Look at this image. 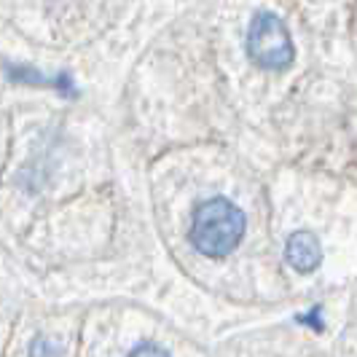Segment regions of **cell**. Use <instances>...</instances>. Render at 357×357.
I'll use <instances>...</instances> for the list:
<instances>
[{"label":"cell","mask_w":357,"mask_h":357,"mask_svg":"<svg viewBox=\"0 0 357 357\" xmlns=\"http://www.w3.org/2000/svg\"><path fill=\"white\" fill-rule=\"evenodd\" d=\"M285 258L290 266L298 268V271H304V274L306 271H314L322 261L317 236H314L312 231L290 234V239H287V245H285Z\"/></svg>","instance_id":"obj_3"},{"label":"cell","mask_w":357,"mask_h":357,"mask_svg":"<svg viewBox=\"0 0 357 357\" xmlns=\"http://www.w3.org/2000/svg\"><path fill=\"white\" fill-rule=\"evenodd\" d=\"M30 357H59V349H56V344H54L52 339L40 336V339L33 341V347H30Z\"/></svg>","instance_id":"obj_4"},{"label":"cell","mask_w":357,"mask_h":357,"mask_svg":"<svg viewBox=\"0 0 357 357\" xmlns=\"http://www.w3.org/2000/svg\"><path fill=\"white\" fill-rule=\"evenodd\" d=\"M245 234V213L218 197L199 204L191 220V245L207 258H223L239 245Z\"/></svg>","instance_id":"obj_1"},{"label":"cell","mask_w":357,"mask_h":357,"mask_svg":"<svg viewBox=\"0 0 357 357\" xmlns=\"http://www.w3.org/2000/svg\"><path fill=\"white\" fill-rule=\"evenodd\" d=\"M129 357H169V355L164 349H159V347H137Z\"/></svg>","instance_id":"obj_5"},{"label":"cell","mask_w":357,"mask_h":357,"mask_svg":"<svg viewBox=\"0 0 357 357\" xmlns=\"http://www.w3.org/2000/svg\"><path fill=\"white\" fill-rule=\"evenodd\" d=\"M245 49L250 62L261 70H285L296 59V46L285 22L271 11H258L250 19Z\"/></svg>","instance_id":"obj_2"}]
</instances>
